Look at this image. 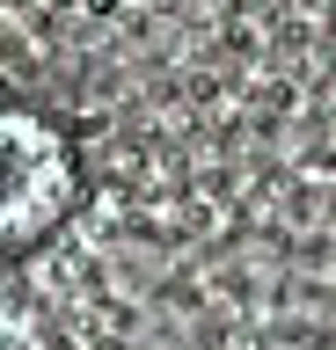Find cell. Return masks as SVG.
<instances>
[{
    "mask_svg": "<svg viewBox=\"0 0 336 350\" xmlns=\"http://www.w3.org/2000/svg\"><path fill=\"white\" fill-rule=\"evenodd\" d=\"M0 168H8L0 234H8V248H37V241L73 212V197H81L73 139L51 124L44 109H8V117H0Z\"/></svg>",
    "mask_w": 336,
    "mask_h": 350,
    "instance_id": "obj_1",
    "label": "cell"
}]
</instances>
